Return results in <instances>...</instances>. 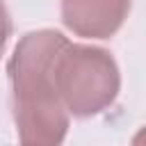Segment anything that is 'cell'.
Returning a JSON list of instances; mask_svg holds the SVG:
<instances>
[{
    "label": "cell",
    "mask_w": 146,
    "mask_h": 146,
    "mask_svg": "<svg viewBox=\"0 0 146 146\" xmlns=\"http://www.w3.org/2000/svg\"><path fill=\"white\" fill-rule=\"evenodd\" d=\"M132 0H62L59 14L66 30L84 39H110L130 14Z\"/></svg>",
    "instance_id": "cell-3"
},
{
    "label": "cell",
    "mask_w": 146,
    "mask_h": 146,
    "mask_svg": "<svg viewBox=\"0 0 146 146\" xmlns=\"http://www.w3.org/2000/svg\"><path fill=\"white\" fill-rule=\"evenodd\" d=\"M68 39L57 30H34L21 36L7 64L11 114L23 144L55 146L68 132V112L55 82V62Z\"/></svg>",
    "instance_id": "cell-1"
},
{
    "label": "cell",
    "mask_w": 146,
    "mask_h": 146,
    "mask_svg": "<svg viewBox=\"0 0 146 146\" xmlns=\"http://www.w3.org/2000/svg\"><path fill=\"white\" fill-rule=\"evenodd\" d=\"M9 36H11V16H9L5 2L0 0V57H2L5 48H7Z\"/></svg>",
    "instance_id": "cell-4"
},
{
    "label": "cell",
    "mask_w": 146,
    "mask_h": 146,
    "mask_svg": "<svg viewBox=\"0 0 146 146\" xmlns=\"http://www.w3.org/2000/svg\"><path fill=\"white\" fill-rule=\"evenodd\" d=\"M55 82L68 116L89 119L116 100L121 73L110 50L68 41L57 55Z\"/></svg>",
    "instance_id": "cell-2"
}]
</instances>
